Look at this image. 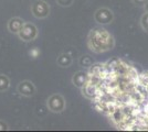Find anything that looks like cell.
Segmentation results:
<instances>
[{
  "label": "cell",
  "instance_id": "cell-16",
  "mask_svg": "<svg viewBox=\"0 0 148 132\" xmlns=\"http://www.w3.org/2000/svg\"><path fill=\"white\" fill-rule=\"evenodd\" d=\"M145 10H146V11H148V2L146 3V6H145Z\"/></svg>",
  "mask_w": 148,
  "mask_h": 132
},
{
  "label": "cell",
  "instance_id": "cell-6",
  "mask_svg": "<svg viewBox=\"0 0 148 132\" xmlns=\"http://www.w3.org/2000/svg\"><path fill=\"white\" fill-rule=\"evenodd\" d=\"M17 90L21 96H25V97H32L37 91L34 84L30 81H22L21 83H19Z\"/></svg>",
  "mask_w": 148,
  "mask_h": 132
},
{
  "label": "cell",
  "instance_id": "cell-5",
  "mask_svg": "<svg viewBox=\"0 0 148 132\" xmlns=\"http://www.w3.org/2000/svg\"><path fill=\"white\" fill-rule=\"evenodd\" d=\"M94 19L99 24H110L114 20V13L107 8H101L96 10L94 14Z\"/></svg>",
  "mask_w": 148,
  "mask_h": 132
},
{
  "label": "cell",
  "instance_id": "cell-11",
  "mask_svg": "<svg viewBox=\"0 0 148 132\" xmlns=\"http://www.w3.org/2000/svg\"><path fill=\"white\" fill-rule=\"evenodd\" d=\"M140 25L144 31L148 32V11L143 14L142 19H140Z\"/></svg>",
  "mask_w": 148,
  "mask_h": 132
},
{
  "label": "cell",
  "instance_id": "cell-8",
  "mask_svg": "<svg viewBox=\"0 0 148 132\" xmlns=\"http://www.w3.org/2000/svg\"><path fill=\"white\" fill-rule=\"evenodd\" d=\"M25 21L21 19V18H18V17H14V18H11V19L8 21V30L11 32V33H16L18 34L20 30L22 29V26L25 25Z\"/></svg>",
  "mask_w": 148,
  "mask_h": 132
},
{
  "label": "cell",
  "instance_id": "cell-14",
  "mask_svg": "<svg viewBox=\"0 0 148 132\" xmlns=\"http://www.w3.org/2000/svg\"><path fill=\"white\" fill-rule=\"evenodd\" d=\"M132 1H133V3L135 6H138V7H145L146 3L148 2V0H132Z\"/></svg>",
  "mask_w": 148,
  "mask_h": 132
},
{
  "label": "cell",
  "instance_id": "cell-1",
  "mask_svg": "<svg viewBox=\"0 0 148 132\" xmlns=\"http://www.w3.org/2000/svg\"><path fill=\"white\" fill-rule=\"evenodd\" d=\"M87 46L94 53H104L115 46V40L107 30L95 28L88 33Z\"/></svg>",
  "mask_w": 148,
  "mask_h": 132
},
{
  "label": "cell",
  "instance_id": "cell-15",
  "mask_svg": "<svg viewBox=\"0 0 148 132\" xmlns=\"http://www.w3.org/2000/svg\"><path fill=\"white\" fill-rule=\"evenodd\" d=\"M5 130H8V125L3 120H0V131H5Z\"/></svg>",
  "mask_w": 148,
  "mask_h": 132
},
{
  "label": "cell",
  "instance_id": "cell-10",
  "mask_svg": "<svg viewBox=\"0 0 148 132\" xmlns=\"http://www.w3.org/2000/svg\"><path fill=\"white\" fill-rule=\"evenodd\" d=\"M10 87V81L6 75L0 74V93H3L8 90Z\"/></svg>",
  "mask_w": 148,
  "mask_h": 132
},
{
  "label": "cell",
  "instance_id": "cell-13",
  "mask_svg": "<svg viewBox=\"0 0 148 132\" xmlns=\"http://www.w3.org/2000/svg\"><path fill=\"white\" fill-rule=\"evenodd\" d=\"M74 0H56V2L61 7H70L73 3Z\"/></svg>",
  "mask_w": 148,
  "mask_h": 132
},
{
  "label": "cell",
  "instance_id": "cell-9",
  "mask_svg": "<svg viewBox=\"0 0 148 132\" xmlns=\"http://www.w3.org/2000/svg\"><path fill=\"white\" fill-rule=\"evenodd\" d=\"M56 62L61 67H69L72 64V57L68 53H63V54H61L60 56L58 57Z\"/></svg>",
  "mask_w": 148,
  "mask_h": 132
},
{
  "label": "cell",
  "instance_id": "cell-4",
  "mask_svg": "<svg viewBox=\"0 0 148 132\" xmlns=\"http://www.w3.org/2000/svg\"><path fill=\"white\" fill-rule=\"evenodd\" d=\"M31 12L37 19H45L50 14V6L44 0H37L31 6Z\"/></svg>",
  "mask_w": 148,
  "mask_h": 132
},
{
  "label": "cell",
  "instance_id": "cell-7",
  "mask_svg": "<svg viewBox=\"0 0 148 132\" xmlns=\"http://www.w3.org/2000/svg\"><path fill=\"white\" fill-rule=\"evenodd\" d=\"M88 82V73L85 72H77L76 74H74V76L72 77V83L75 87L82 88L84 87Z\"/></svg>",
  "mask_w": 148,
  "mask_h": 132
},
{
  "label": "cell",
  "instance_id": "cell-3",
  "mask_svg": "<svg viewBox=\"0 0 148 132\" xmlns=\"http://www.w3.org/2000/svg\"><path fill=\"white\" fill-rule=\"evenodd\" d=\"M38 34H39V32H38L37 26L33 23L25 22V25L22 26V29L18 33V37L20 38V40H22L25 42H31V41H34L37 39Z\"/></svg>",
  "mask_w": 148,
  "mask_h": 132
},
{
  "label": "cell",
  "instance_id": "cell-2",
  "mask_svg": "<svg viewBox=\"0 0 148 132\" xmlns=\"http://www.w3.org/2000/svg\"><path fill=\"white\" fill-rule=\"evenodd\" d=\"M47 107L50 111L54 113H61L64 111V109L66 107V102L64 97L60 94H54L50 96L47 100Z\"/></svg>",
  "mask_w": 148,
  "mask_h": 132
},
{
  "label": "cell",
  "instance_id": "cell-12",
  "mask_svg": "<svg viewBox=\"0 0 148 132\" xmlns=\"http://www.w3.org/2000/svg\"><path fill=\"white\" fill-rule=\"evenodd\" d=\"M80 63H81V65L84 64V66H90V65L92 64V61H91V58L87 56V55H85V56H83L80 60Z\"/></svg>",
  "mask_w": 148,
  "mask_h": 132
}]
</instances>
